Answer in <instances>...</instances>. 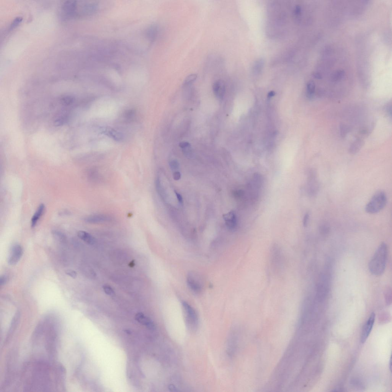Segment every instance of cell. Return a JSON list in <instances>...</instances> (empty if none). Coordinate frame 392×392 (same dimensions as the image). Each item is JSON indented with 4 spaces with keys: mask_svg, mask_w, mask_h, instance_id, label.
Here are the masks:
<instances>
[{
    "mask_svg": "<svg viewBox=\"0 0 392 392\" xmlns=\"http://www.w3.org/2000/svg\"><path fill=\"white\" fill-rule=\"evenodd\" d=\"M169 166L172 170H177L179 168V164L178 161L173 160L169 162Z\"/></svg>",
    "mask_w": 392,
    "mask_h": 392,
    "instance_id": "obj_24",
    "label": "cell"
},
{
    "mask_svg": "<svg viewBox=\"0 0 392 392\" xmlns=\"http://www.w3.org/2000/svg\"><path fill=\"white\" fill-rule=\"evenodd\" d=\"M375 319V314L374 312L371 314L369 318L364 326L361 335V343L364 344L367 340L370 333Z\"/></svg>",
    "mask_w": 392,
    "mask_h": 392,
    "instance_id": "obj_9",
    "label": "cell"
},
{
    "mask_svg": "<svg viewBox=\"0 0 392 392\" xmlns=\"http://www.w3.org/2000/svg\"><path fill=\"white\" fill-rule=\"evenodd\" d=\"M158 28L156 25H152L150 27L148 31V37L151 40H154L158 33Z\"/></svg>",
    "mask_w": 392,
    "mask_h": 392,
    "instance_id": "obj_18",
    "label": "cell"
},
{
    "mask_svg": "<svg viewBox=\"0 0 392 392\" xmlns=\"http://www.w3.org/2000/svg\"><path fill=\"white\" fill-rule=\"evenodd\" d=\"M135 319L141 324L146 326L149 329H154L155 326L153 322L150 318L145 316L141 312L138 313L136 315Z\"/></svg>",
    "mask_w": 392,
    "mask_h": 392,
    "instance_id": "obj_12",
    "label": "cell"
},
{
    "mask_svg": "<svg viewBox=\"0 0 392 392\" xmlns=\"http://www.w3.org/2000/svg\"><path fill=\"white\" fill-rule=\"evenodd\" d=\"M386 195L384 191L376 193L365 207V211L370 214H375L380 212L385 207L387 203Z\"/></svg>",
    "mask_w": 392,
    "mask_h": 392,
    "instance_id": "obj_3",
    "label": "cell"
},
{
    "mask_svg": "<svg viewBox=\"0 0 392 392\" xmlns=\"http://www.w3.org/2000/svg\"><path fill=\"white\" fill-rule=\"evenodd\" d=\"M388 248L387 244L382 243L376 250L369 263V269L372 275H381L385 270L388 260Z\"/></svg>",
    "mask_w": 392,
    "mask_h": 392,
    "instance_id": "obj_2",
    "label": "cell"
},
{
    "mask_svg": "<svg viewBox=\"0 0 392 392\" xmlns=\"http://www.w3.org/2000/svg\"><path fill=\"white\" fill-rule=\"evenodd\" d=\"M315 90L314 83L312 81L309 82L307 85V96L309 99H312L313 97Z\"/></svg>",
    "mask_w": 392,
    "mask_h": 392,
    "instance_id": "obj_17",
    "label": "cell"
},
{
    "mask_svg": "<svg viewBox=\"0 0 392 392\" xmlns=\"http://www.w3.org/2000/svg\"><path fill=\"white\" fill-rule=\"evenodd\" d=\"M197 75L196 74H190L187 76L183 82V86H186L192 84L197 79Z\"/></svg>",
    "mask_w": 392,
    "mask_h": 392,
    "instance_id": "obj_20",
    "label": "cell"
},
{
    "mask_svg": "<svg viewBox=\"0 0 392 392\" xmlns=\"http://www.w3.org/2000/svg\"><path fill=\"white\" fill-rule=\"evenodd\" d=\"M320 229L321 232L324 233H328L329 230V226H328V224H326V223H323V224H322L320 226Z\"/></svg>",
    "mask_w": 392,
    "mask_h": 392,
    "instance_id": "obj_28",
    "label": "cell"
},
{
    "mask_svg": "<svg viewBox=\"0 0 392 392\" xmlns=\"http://www.w3.org/2000/svg\"><path fill=\"white\" fill-rule=\"evenodd\" d=\"M175 193L176 196L177 198V199L178 201H179V202L180 203V204H182L183 203V200L181 195L180 194H179V193L176 192V191H175Z\"/></svg>",
    "mask_w": 392,
    "mask_h": 392,
    "instance_id": "obj_34",
    "label": "cell"
},
{
    "mask_svg": "<svg viewBox=\"0 0 392 392\" xmlns=\"http://www.w3.org/2000/svg\"><path fill=\"white\" fill-rule=\"evenodd\" d=\"M341 135L342 137H345L347 134L349 132V129L348 127L344 124H342L340 126Z\"/></svg>",
    "mask_w": 392,
    "mask_h": 392,
    "instance_id": "obj_26",
    "label": "cell"
},
{
    "mask_svg": "<svg viewBox=\"0 0 392 392\" xmlns=\"http://www.w3.org/2000/svg\"><path fill=\"white\" fill-rule=\"evenodd\" d=\"M22 18L20 17H18L16 18L15 19L13 20L11 24L10 27V30L11 29H14V28L16 27L18 25H19L20 24V23L22 21Z\"/></svg>",
    "mask_w": 392,
    "mask_h": 392,
    "instance_id": "obj_25",
    "label": "cell"
},
{
    "mask_svg": "<svg viewBox=\"0 0 392 392\" xmlns=\"http://www.w3.org/2000/svg\"><path fill=\"white\" fill-rule=\"evenodd\" d=\"M392 363L391 358L390 360V363H389V368H390V370L391 372V368H391V367H392V366H392V363Z\"/></svg>",
    "mask_w": 392,
    "mask_h": 392,
    "instance_id": "obj_41",
    "label": "cell"
},
{
    "mask_svg": "<svg viewBox=\"0 0 392 392\" xmlns=\"http://www.w3.org/2000/svg\"><path fill=\"white\" fill-rule=\"evenodd\" d=\"M135 110L131 109L127 110L124 114V118L127 120L130 121L133 119L135 115Z\"/></svg>",
    "mask_w": 392,
    "mask_h": 392,
    "instance_id": "obj_22",
    "label": "cell"
},
{
    "mask_svg": "<svg viewBox=\"0 0 392 392\" xmlns=\"http://www.w3.org/2000/svg\"><path fill=\"white\" fill-rule=\"evenodd\" d=\"M45 210V206L43 203L41 204L38 208L36 212L34 213L31 219V227L34 228L36 226L40 218H41Z\"/></svg>",
    "mask_w": 392,
    "mask_h": 392,
    "instance_id": "obj_14",
    "label": "cell"
},
{
    "mask_svg": "<svg viewBox=\"0 0 392 392\" xmlns=\"http://www.w3.org/2000/svg\"><path fill=\"white\" fill-rule=\"evenodd\" d=\"M7 278L6 275H3L1 276L0 278V284L1 286L4 285L7 283Z\"/></svg>",
    "mask_w": 392,
    "mask_h": 392,
    "instance_id": "obj_30",
    "label": "cell"
},
{
    "mask_svg": "<svg viewBox=\"0 0 392 392\" xmlns=\"http://www.w3.org/2000/svg\"><path fill=\"white\" fill-rule=\"evenodd\" d=\"M179 146L181 148L184 149L186 148L187 147H190V144L187 142H182L179 144Z\"/></svg>",
    "mask_w": 392,
    "mask_h": 392,
    "instance_id": "obj_32",
    "label": "cell"
},
{
    "mask_svg": "<svg viewBox=\"0 0 392 392\" xmlns=\"http://www.w3.org/2000/svg\"><path fill=\"white\" fill-rule=\"evenodd\" d=\"M103 288L104 291L105 293H106V294H107V295L111 296H114V295H115V294L114 291H113L112 288L111 287V286H110L107 285H104L103 286Z\"/></svg>",
    "mask_w": 392,
    "mask_h": 392,
    "instance_id": "obj_23",
    "label": "cell"
},
{
    "mask_svg": "<svg viewBox=\"0 0 392 392\" xmlns=\"http://www.w3.org/2000/svg\"><path fill=\"white\" fill-rule=\"evenodd\" d=\"M66 273L73 278H76L77 276V273L75 271L72 270H68L66 271Z\"/></svg>",
    "mask_w": 392,
    "mask_h": 392,
    "instance_id": "obj_29",
    "label": "cell"
},
{
    "mask_svg": "<svg viewBox=\"0 0 392 392\" xmlns=\"http://www.w3.org/2000/svg\"><path fill=\"white\" fill-rule=\"evenodd\" d=\"M113 218L112 216L106 214H96L87 216L84 220L90 224H99L112 222Z\"/></svg>",
    "mask_w": 392,
    "mask_h": 392,
    "instance_id": "obj_6",
    "label": "cell"
},
{
    "mask_svg": "<svg viewBox=\"0 0 392 392\" xmlns=\"http://www.w3.org/2000/svg\"><path fill=\"white\" fill-rule=\"evenodd\" d=\"M44 361L28 364L23 374L26 378V389H61L64 378V368Z\"/></svg>",
    "mask_w": 392,
    "mask_h": 392,
    "instance_id": "obj_1",
    "label": "cell"
},
{
    "mask_svg": "<svg viewBox=\"0 0 392 392\" xmlns=\"http://www.w3.org/2000/svg\"><path fill=\"white\" fill-rule=\"evenodd\" d=\"M309 218H310V215H309V213H306V214L305 215V216H304L303 221L304 226H307V224H308Z\"/></svg>",
    "mask_w": 392,
    "mask_h": 392,
    "instance_id": "obj_31",
    "label": "cell"
},
{
    "mask_svg": "<svg viewBox=\"0 0 392 392\" xmlns=\"http://www.w3.org/2000/svg\"><path fill=\"white\" fill-rule=\"evenodd\" d=\"M313 75L314 77L315 78H316V79H321V75L320 74H319V73H315V74H314Z\"/></svg>",
    "mask_w": 392,
    "mask_h": 392,
    "instance_id": "obj_38",
    "label": "cell"
},
{
    "mask_svg": "<svg viewBox=\"0 0 392 392\" xmlns=\"http://www.w3.org/2000/svg\"><path fill=\"white\" fill-rule=\"evenodd\" d=\"M301 8L300 6L297 5L296 6L295 9V14L299 15L301 13Z\"/></svg>",
    "mask_w": 392,
    "mask_h": 392,
    "instance_id": "obj_36",
    "label": "cell"
},
{
    "mask_svg": "<svg viewBox=\"0 0 392 392\" xmlns=\"http://www.w3.org/2000/svg\"><path fill=\"white\" fill-rule=\"evenodd\" d=\"M386 110L389 115H391V105L389 104L386 107Z\"/></svg>",
    "mask_w": 392,
    "mask_h": 392,
    "instance_id": "obj_37",
    "label": "cell"
},
{
    "mask_svg": "<svg viewBox=\"0 0 392 392\" xmlns=\"http://www.w3.org/2000/svg\"><path fill=\"white\" fill-rule=\"evenodd\" d=\"M226 225L231 230H234L237 226V221L236 215L233 211H231L223 215Z\"/></svg>",
    "mask_w": 392,
    "mask_h": 392,
    "instance_id": "obj_11",
    "label": "cell"
},
{
    "mask_svg": "<svg viewBox=\"0 0 392 392\" xmlns=\"http://www.w3.org/2000/svg\"><path fill=\"white\" fill-rule=\"evenodd\" d=\"M212 90L216 97L219 99H222L224 96L225 92V86L224 81L221 79L216 80L212 85Z\"/></svg>",
    "mask_w": 392,
    "mask_h": 392,
    "instance_id": "obj_10",
    "label": "cell"
},
{
    "mask_svg": "<svg viewBox=\"0 0 392 392\" xmlns=\"http://www.w3.org/2000/svg\"><path fill=\"white\" fill-rule=\"evenodd\" d=\"M363 141L358 138L352 143L349 149V152L351 154H355L358 152L363 145Z\"/></svg>",
    "mask_w": 392,
    "mask_h": 392,
    "instance_id": "obj_16",
    "label": "cell"
},
{
    "mask_svg": "<svg viewBox=\"0 0 392 392\" xmlns=\"http://www.w3.org/2000/svg\"><path fill=\"white\" fill-rule=\"evenodd\" d=\"M23 254V248L20 245L18 244L13 245L11 248L8 258V264L10 266L17 264L21 258Z\"/></svg>",
    "mask_w": 392,
    "mask_h": 392,
    "instance_id": "obj_7",
    "label": "cell"
},
{
    "mask_svg": "<svg viewBox=\"0 0 392 392\" xmlns=\"http://www.w3.org/2000/svg\"><path fill=\"white\" fill-rule=\"evenodd\" d=\"M74 98L70 96H66L61 98L60 101L63 105L65 106H69L71 105L74 102Z\"/></svg>",
    "mask_w": 392,
    "mask_h": 392,
    "instance_id": "obj_19",
    "label": "cell"
},
{
    "mask_svg": "<svg viewBox=\"0 0 392 392\" xmlns=\"http://www.w3.org/2000/svg\"><path fill=\"white\" fill-rule=\"evenodd\" d=\"M102 133L115 141H121L123 138V135L121 133L111 128L105 129L102 131Z\"/></svg>",
    "mask_w": 392,
    "mask_h": 392,
    "instance_id": "obj_13",
    "label": "cell"
},
{
    "mask_svg": "<svg viewBox=\"0 0 392 392\" xmlns=\"http://www.w3.org/2000/svg\"><path fill=\"white\" fill-rule=\"evenodd\" d=\"M181 177V175L180 172H175L173 174V178L175 180H180Z\"/></svg>",
    "mask_w": 392,
    "mask_h": 392,
    "instance_id": "obj_33",
    "label": "cell"
},
{
    "mask_svg": "<svg viewBox=\"0 0 392 392\" xmlns=\"http://www.w3.org/2000/svg\"><path fill=\"white\" fill-rule=\"evenodd\" d=\"M182 306L185 312L187 324L189 328L195 329L198 324V317L196 311L187 303L183 301Z\"/></svg>",
    "mask_w": 392,
    "mask_h": 392,
    "instance_id": "obj_4",
    "label": "cell"
},
{
    "mask_svg": "<svg viewBox=\"0 0 392 392\" xmlns=\"http://www.w3.org/2000/svg\"><path fill=\"white\" fill-rule=\"evenodd\" d=\"M168 389H169V390H170L171 391H173V392L179 391L178 390V389H177L176 387L174 385H173V384H170V385L168 386Z\"/></svg>",
    "mask_w": 392,
    "mask_h": 392,
    "instance_id": "obj_35",
    "label": "cell"
},
{
    "mask_svg": "<svg viewBox=\"0 0 392 392\" xmlns=\"http://www.w3.org/2000/svg\"><path fill=\"white\" fill-rule=\"evenodd\" d=\"M78 4L75 1H68L65 2L62 6L63 15L66 18L74 17L79 13Z\"/></svg>",
    "mask_w": 392,
    "mask_h": 392,
    "instance_id": "obj_5",
    "label": "cell"
},
{
    "mask_svg": "<svg viewBox=\"0 0 392 392\" xmlns=\"http://www.w3.org/2000/svg\"><path fill=\"white\" fill-rule=\"evenodd\" d=\"M135 261H134V260H133L132 261H131V262L129 263V267H131V268H133V267L134 266H135Z\"/></svg>",
    "mask_w": 392,
    "mask_h": 392,
    "instance_id": "obj_40",
    "label": "cell"
},
{
    "mask_svg": "<svg viewBox=\"0 0 392 392\" xmlns=\"http://www.w3.org/2000/svg\"><path fill=\"white\" fill-rule=\"evenodd\" d=\"M78 236L81 240L90 245H93L96 242V239L92 235L86 231H80L78 233Z\"/></svg>",
    "mask_w": 392,
    "mask_h": 392,
    "instance_id": "obj_15",
    "label": "cell"
},
{
    "mask_svg": "<svg viewBox=\"0 0 392 392\" xmlns=\"http://www.w3.org/2000/svg\"><path fill=\"white\" fill-rule=\"evenodd\" d=\"M344 74V72L342 71H339L335 74L333 79L335 81H337L342 79Z\"/></svg>",
    "mask_w": 392,
    "mask_h": 392,
    "instance_id": "obj_27",
    "label": "cell"
},
{
    "mask_svg": "<svg viewBox=\"0 0 392 392\" xmlns=\"http://www.w3.org/2000/svg\"><path fill=\"white\" fill-rule=\"evenodd\" d=\"M275 95V92L274 91H270V92L268 93V96L269 98L272 97L274 96Z\"/></svg>",
    "mask_w": 392,
    "mask_h": 392,
    "instance_id": "obj_39",
    "label": "cell"
},
{
    "mask_svg": "<svg viewBox=\"0 0 392 392\" xmlns=\"http://www.w3.org/2000/svg\"><path fill=\"white\" fill-rule=\"evenodd\" d=\"M264 65V61L263 59H259L256 61L254 66V71L256 73H259L261 71Z\"/></svg>",
    "mask_w": 392,
    "mask_h": 392,
    "instance_id": "obj_21",
    "label": "cell"
},
{
    "mask_svg": "<svg viewBox=\"0 0 392 392\" xmlns=\"http://www.w3.org/2000/svg\"><path fill=\"white\" fill-rule=\"evenodd\" d=\"M187 283L189 287L195 293H199L202 289L201 280L196 274L190 273L187 277Z\"/></svg>",
    "mask_w": 392,
    "mask_h": 392,
    "instance_id": "obj_8",
    "label": "cell"
}]
</instances>
